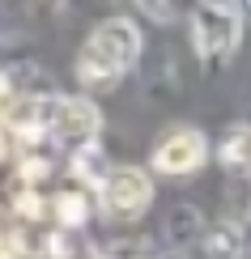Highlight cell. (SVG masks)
<instances>
[{"mask_svg":"<svg viewBox=\"0 0 251 259\" xmlns=\"http://www.w3.org/2000/svg\"><path fill=\"white\" fill-rule=\"evenodd\" d=\"M140 56V30L128 17H111L85 38L77 56V81L90 90H111Z\"/></svg>","mask_w":251,"mask_h":259,"instance_id":"cell-1","label":"cell"},{"mask_svg":"<svg viewBox=\"0 0 251 259\" xmlns=\"http://www.w3.org/2000/svg\"><path fill=\"white\" fill-rule=\"evenodd\" d=\"M238 30L243 21L230 5H200L192 13V42H196V56L200 60H222L234 51Z\"/></svg>","mask_w":251,"mask_h":259,"instance_id":"cell-2","label":"cell"},{"mask_svg":"<svg viewBox=\"0 0 251 259\" xmlns=\"http://www.w3.org/2000/svg\"><path fill=\"white\" fill-rule=\"evenodd\" d=\"M98 127H102V119H98V106L90 98H51V111H47L51 140H60L68 149H85L94 145Z\"/></svg>","mask_w":251,"mask_h":259,"instance_id":"cell-3","label":"cell"},{"mask_svg":"<svg viewBox=\"0 0 251 259\" xmlns=\"http://www.w3.org/2000/svg\"><path fill=\"white\" fill-rule=\"evenodd\" d=\"M98 187H102L106 212H115V217H136V212H145L149 200H154V183H149V175L136 170V166L106 170V175L98 179Z\"/></svg>","mask_w":251,"mask_h":259,"instance_id":"cell-4","label":"cell"},{"mask_svg":"<svg viewBox=\"0 0 251 259\" xmlns=\"http://www.w3.org/2000/svg\"><path fill=\"white\" fill-rule=\"evenodd\" d=\"M204 157H209V145H204V136L196 127H170L154 145V170L158 175H174V179L192 175V170L204 166Z\"/></svg>","mask_w":251,"mask_h":259,"instance_id":"cell-5","label":"cell"},{"mask_svg":"<svg viewBox=\"0 0 251 259\" xmlns=\"http://www.w3.org/2000/svg\"><path fill=\"white\" fill-rule=\"evenodd\" d=\"M204 255L209 259H238L243 255V230L234 221H217L204 230Z\"/></svg>","mask_w":251,"mask_h":259,"instance_id":"cell-6","label":"cell"},{"mask_svg":"<svg viewBox=\"0 0 251 259\" xmlns=\"http://www.w3.org/2000/svg\"><path fill=\"white\" fill-rule=\"evenodd\" d=\"M43 259H98L94 246H85L77 238V230H60L47 238V251H43Z\"/></svg>","mask_w":251,"mask_h":259,"instance_id":"cell-7","label":"cell"},{"mask_svg":"<svg viewBox=\"0 0 251 259\" xmlns=\"http://www.w3.org/2000/svg\"><path fill=\"white\" fill-rule=\"evenodd\" d=\"M217 157H222V166L226 170H247V127L238 123V127H230V136L222 140V149H217Z\"/></svg>","mask_w":251,"mask_h":259,"instance_id":"cell-8","label":"cell"},{"mask_svg":"<svg viewBox=\"0 0 251 259\" xmlns=\"http://www.w3.org/2000/svg\"><path fill=\"white\" fill-rule=\"evenodd\" d=\"M85 212H90V200H85L81 191H60L56 196V217H60L64 230H77L85 221Z\"/></svg>","mask_w":251,"mask_h":259,"instance_id":"cell-9","label":"cell"},{"mask_svg":"<svg viewBox=\"0 0 251 259\" xmlns=\"http://www.w3.org/2000/svg\"><path fill=\"white\" fill-rule=\"evenodd\" d=\"M166 234L174 242H188L192 234H200V212H196V208H174L170 221H166Z\"/></svg>","mask_w":251,"mask_h":259,"instance_id":"cell-10","label":"cell"},{"mask_svg":"<svg viewBox=\"0 0 251 259\" xmlns=\"http://www.w3.org/2000/svg\"><path fill=\"white\" fill-rule=\"evenodd\" d=\"M140 9L154 21H170V0H140Z\"/></svg>","mask_w":251,"mask_h":259,"instance_id":"cell-11","label":"cell"},{"mask_svg":"<svg viewBox=\"0 0 251 259\" xmlns=\"http://www.w3.org/2000/svg\"><path fill=\"white\" fill-rule=\"evenodd\" d=\"M26 183H39V179H47V161H26Z\"/></svg>","mask_w":251,"mask_h":259,"instance_id":"cell-12","label":"cell"},{"mask_svg":"<svg viewBox=\"0 0 251 259\" xmlns=\"http://www.w3.org/2000/svg\"><path fill=\"white\" fill-rule=\"evenodd\" d=\"M5 106H9V81L0 77V111H5Z\"/></svg>","mask_w":251,"mask_h":259,"instance_id":"cell-13","label":"cell"}]
</instances>
